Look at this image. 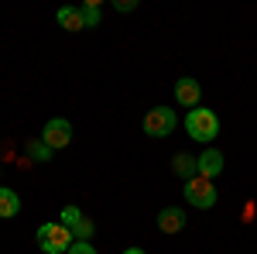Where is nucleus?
Here are the masks:
<instances>
[{
	"instance_id": "1",
	"label": "nucleus",
	"mask_w": 257,
	"mask_h": 254,
	"mask_svg": "<svg viewBox=\"0 0 257 254\" xmlns=\"http://www.w3.org/2000/svg\"><path fill=\"white\" fill-rule=\"evenodd\" d=\"M185 134L192 137V141H199V144L216 141V134H219V117H216V110H206V107L189 110V114H185Z\"/></svg>"
},
{
	"instance_id": "2",
	"label": "nucleus",
	"mask_w": 257,
	"mask_h": 254,
	"mask_svg": "<svg viewBox=\"0 0 257 254\" xmlns=\"http://www.w3.org/2000/svg\"><path fill=\"white\" fill-rule=\"evenodd\" d=\"M38 247L45 254H69V247L76 244V237L69 227H62V223H41L38 227Z\"/></svg>"
},
{
	"instance_id": "3",
	"label": "nucleus",
	"mask_w": 257,
	"mask_h": 254,
	"mask_svg": "<svg viewBox=\"0 0 257 254\" xmlns=\"http://www.w3.org/2000/svg\"><path fill=\"white\" fill-rule=\"evenodd\" d=\"M182 196H185V203L189 206H196V210H213L219 199V189L213 186V179H189V182H182Z\"/></svg>"
},
{
	"instance_id": "4",
	"label": "nucleus",
	"mask_w": 257,
	"mask_h": 254,
	"mask_svg": "<svg viewBox=\"0 0 257 254\" xmlns=\"http://www.w3.org/2000/svg\"><path fill=\"white\" fill-rule=\"evenodd\" d=\"M175 124H178V117H175V110L172 107H155V110H148L144 114V134L148 137H168V134H175Z\"/></svg>"
},
{
	"instance_id": "5",
	"label": "nucleus",
	"mask_w": 257,
	"mask_h": 254,
	"mask_svg": "<svg viewBox=\"0 0 257 254\" xmlns=\"http://www.w3.org/2000/svg\"><path fill=\"white\" fill-rule=\"evenodd\" d=\"M41 141L52 148V151H62V148H69L72 144V124L65 117H52L45 124V131H41Z\"/></svg>"
},
{
	"instance_id": "6",
	"label": "nucleus",
	"mask_w": 257,
	"mask_h": 254,
	"mask_svg": "<svg viewBox=\"0 0 257 254\" xmlns=\"http://www.w3.org/2000/svg\"><path fill=\"white\" fill-rule=\"evenodd\" d=\"M175 103L178 107H189V110L202 107V82H196L192 76H182L175 82Z\"/></svg>"
},
{
	"instance_id": "7",
	"label": "nucleus",
	"mask_w": 257,
	"mask_h": 254,
	"mask_svg": "<svg viewBox=\"0 0 257 254\" xmlns=\"http://www.w3.org/2000/svg\"><path fill=\"white\" fill-rule=\"evenodd\" d=\"M196 172L202 179H216L223 172V151L219 148H206L202 155H196Z\"/></svg>"
},
{
	"instance_id": "8",
	"label": "nucleus",
	"mask_w": 257,
	"mask_h": 254,
	"mask_svg": "<svg viewBox=\"0 0 257 254\" xmlns=\"http://www.w3.org/2000/svg\"><path fill=\"white\" fill-rule=\"evenodd\" d=\"M185 223H189V216H185V210H178V206H165L158 213V230L161 234H182Z\"/></svg>"
},
{
	"instance_id": "9",
	"label": "nucleus",
	"mask_w": 257,
	"mask_h": 254,
	"mask_svg": "<svg viewBox=\"0 0 257 254\" xmlns=\"http://www.w3.org/2000/svg\"><path fill=\"white\" fill-rule=\"evenodd\" d=\"M172 172H175V179H182V182H189V179H196V155H185V151H178L175 158H172Z\"/></svg>"
},
{
	"instance_id": "10",
	"label": "nucleus",
	"mask_w": 257,
	"mask_h": 254,
	"mask_svg": "<svg viewBox=\"0 0 257 254\" xmlns=\"http://www.w3.org/2000/svg\"><path fill=\"white\" fill-rule=\"evenodd\" d=\"M21 213V196L7 186H0V220H14Z\"/></svg>"
},
{
	"instance_id": "11",
	"label": "nucleus",
	"mask_w": 257,
	"mask_h": 254,
	"mask_svg": "<svg viewBox=\"0 0 257 254\" xmlns=\"http://www.w3.org/2000/svg\"><path fill=\"white\" fill-rule=\"evenodd\" d=\"M55 21H59L65 31H86V24H82V11L79 7H59V14H55Z\"/></svg>"
},
{
	"instance_id": "12",
	"label": "nucleus",
	"mask_w": 257,
	"mask_h": 254,
	"mask_svg": "<svg viewBox=\"0 0 257 254\" xmlns=\"http://www.w3.org/2000/svg\"><path fill=\"white\" fill-rule=\"evenodd\" d=\"M24 151H28V161H31V165H35V161H52V155H55L41 137H31V141L24 144Z\"/></svg>"
},
{
	"instance_id": "13",
	"label": "nucleus",
	"mask_w": 257,
	"mask_h": 254,
	"mask_svg": "<svg viewBox=\"0 0 257 254\" xmlns=\"http://www.w3.org/2000/svg\"><path fill=\"white\" fill-rule=\"evenodd\" d=\"M82 216H86V213H82L76 203H65V206H62V213H59V220H62V227H69V230H72V227L79 223Z\"/></svg>"
},
{
	"instance_id": "14",
	"label": "nucleus",
	"mask_w": 257,
	"mask_h": 254,
	"mask_svg": "<svg viewBox=\"0 0 257 254\" xmlns=\"http://www.w3.org/2000/svg\"><path fill=\"white\" fill-rule=\"evenodd\" d=\"M79 11H82V24H86V28H96L99 18H103L96 0H86V4H79Z\"/></svg>"
},
{
	"instance_id": "15",
	"label": "nucleus",
	"mask_w": 257,
	"mask_h": 254,
	"mask_svg": "<svg viewBox=\"0 0 257 254\" xmlns=\"http://www.w3.org/2000/svg\"><path fill=\"white\" fill-rule=\"evenodd\" d=\"M93 234H96V223H93L89 216H82L79 223L72 227V237H76V240H93Z\"/></svg>"
},
{
	"instance_id": "16",
	"label": "nucleus",
	"mask_w": 257,
	"mask_h": 254,
	"mask_svg": "<svg viewBox=\"0 0 257 254\" xmlns=\"http://www.w3.org/2000/svg\"><path fill=\"white\" fill-rule=\"evenodd\" d=\"M69 254H96V247H93V240H76L69 247Z\"/></svg>"
},
{
	"instance_id": "17",
	"label": "nucleus",
	"mask_w": 257,
	"mask_h": 254,
	"mask_svg": "<svg viewBox=\"0 0 257 254\" xmlns=\"http://www.w3.org/2000/svg\"><path fill=\"white\" fill-rule=\"evenodd\" d=\"M113 7H117V14H131V11H138V0H113Z\"/></svg>"
},
{
	"instance_id": "18",
	"label": "nucleus",
	"mask_w": 257,
	"mask_h": 254,
	"mask_svg": "<svg viewBox=\"0 0 257 254\" xmlns=\"http://www.w3.org/2000/svg\"><path fill=\"white\" fill-rule=\"evenodd\" d=\"M123 254H148L144 247H123Z\"/></svg>"
}]
</instances>
